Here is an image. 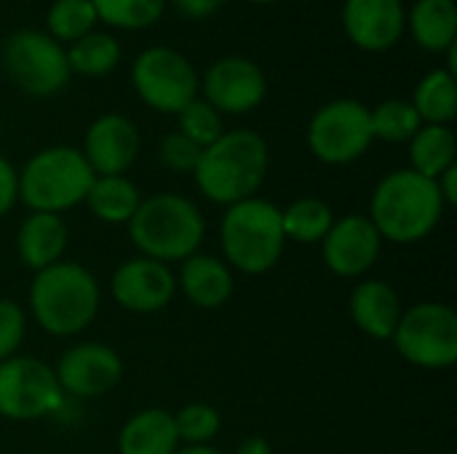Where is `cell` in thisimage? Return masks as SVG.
Listing matches in <instances>:
<instances>
[{
	"label": "cell",
	"mask_w": 457,
	"mask_h": 454,
	"mask_svg": "<svg viewBox=\"0 0 457 454\" xmlns=\"http://www.w3.org/2000/svg\"><path fill=\"white\" fill-rule=\"evenodd\" d=\"M268 174V144L252 128L225 131L214 144L201 150L193 171L198 190L214 203H238L252 198Z\"/></svg>",
	"instance_id": "6da1fadb"
},
{
	"label": "cell",
	"mask_w": 457,
	"mask_h": 454,
	"mask_svg": "<svg viewBox=\"0 0 457 454\" xmlns=\"http://www.w3.org/2000/svg\"><path fill=\"white\" fill-rule=\"evenodd\" d=\"M445 201L436 179L412 169L391 171L372 193V225L380 238L394 244H415L426 238L442 219Z\"/></svg>",
	"instance_id": "7a4b0ae2"
},
{
	"label": "cell",
	"mask_w": 457,
	"mask_h": 454,
	"mask_svg": "<svg viewBox=\"0 0 457 454\" xmlns=\"http://www.w3.org/2000/svg\"><path fill=\"white\" fill-rule=\"evenodd\" d=\"M134 246L155 262L187 260L198 252L206 222L198 206L177 193H161L139 203L129 219Z\"/></svg>",
	"instance_id": "3957f363"
},
{
	"label": "cell",
	"mask_w": 457,
	"mask_h": 454,
	"mask_svg": "<svg viewBox=\"0 0 457 454\" xmlns=\"http://www.w3.org/2000/svg\"><path fill=\"white\" fill-rule=\"evenodd\" d=\"M29 308L46 332L70 337L86 329L99 310L96 278L75 262L43 268L29 286Z\"/></svg>",
	"instance_id": "277c9868"
},
{
	"label": "cell",
	"mask_w": 457,
	"mask_h": 454,
	"mask_svg": "<svg viewBox=\"0 0 457 454\" xmlns=\"http://www.w3.org/2000/svg\"><path fill=\"white\" fill-rule=\"evenodd\" d=\"M96 174L75 147H46L19 174V198L32 211L59 214L86 201Z\"/></svg>",
	"instance_id": "5b68a950"
},
{
	"label": "cell",
	"mask_w": 457,
	"mask_h": 454,
	"mask_svg": "<svg viewBox=\"0 0 457 454\" xmlns=\"http://www.w3.org/2000/svg\"><path fill=\"white\" fill-rule=\"evenodd\" d=\"M222 252L230 265L257 276L270 270L284 252L281 209L262 198H246L228 209L222 217Z\"/></svg>",
	"instance_id": "8992f818"
},
{
	"label": "cell",
	"mask_w": 457,
	"mask_h": 454,
	"mask_svg": "<svg viewBox=\"0 0 457 454\" xmlns=\"http://www.w3.org/2000/svg\"><path fill=\"white\" fill-rule=\"evenodd\" d=\"M0 64L8 80L35 99L59 94L72 78L64 45L43 29L11 32L3 43Z\"/></svg>",
	"instance_id": "52a82bcc"
},
{
	"label": "cell",
	"mask_w": 457,
	"mask_h": 454,
	"mask_svg": "<svg viewBox=\"0 0 457 454\" xmlns=\"http://www.w3.org/2000/svg\"><path fill=\"white\" fill-rule=\"evenodd\" d=\"M137 96L155 112L177 115L201 91V75L193 62L171 45H150L131 64Z\"/></svg>",
	"instance_id": "ba28073f"
},
{
	"label": "cell",
	"mask_w": 457,
	"mask_h": 454,
	"mask_svg": "<svg viewBox=\"0 0 457 454\" xmlns=\"http://www.w3.org/2000/svg\"><path fill=\"white\" fill-rule=\"evenodd\" d=\"M370 107L359 99H332L321 104L308 123L311 153L329 166L359 161L372 144Z\"/></svg>",
	"instance_id": "9c48e42d"
},
{
	"label": "cell",
	"mask_w": 457,
	"mask_h": 454,
	"mask_svg": "<svg viewBox=\"0 0 457 454\" xmlns=\"http://www.w3.org/2000/svg\"><path fill=\"white\" fill-rule=\"evenodd\" d=\"M396 351L420 369H447L457 361V313L442 302L410 308L394 332Z\"/></svg>",
	"instance_id": "30bf717a"
},
{
	"label": "cell",
	"mask_w": 457,
	"mask_h": 454,
	"mask_svg": "<svg viewBox=\"0 0 457 454\" xmlns=\"http://www.w3.org/2000/svg\"><path fill=\"white\" fill-rule=\"evenodd\" d=\"M62 388L48 364L19 356L0 364V415L8 420H37L59 409Z\"/></svg>",
	"instance_id": "8fae6325"
},
{
	"label": "cell",
	"mask_w": 457,
	"mask_h": 454,
	"mask_svg": "<svg viewBox=\"0 0 457 454\" xmlns=\"http://www.w3.org/2000/svg\"><path fill=\"white\" fill-rule=\"evenodd\" d=\"M201 91L220 115H246L265 102L268 78L254 59L230 54L206 67Z\"/></svg>",
	"instance_id": "7c38bea8"
},
{
	"label": "cell",
	"mask_w": 457,
	"mask_h": 454,
	"mask_svg": "<svg viewBox=\"0 0 457 454\" xmlns=\"http://www.w3.org/2000/svg\"><path fill=\"white\" fill-rule=\"evenodd\" d=\"M340 21L356 48L383 54L407 35V5L404 0H343Z\"/></svg>",
	"instance_id": "4fadbf2b"
},
{
	"label": "cell",
	"mask_w": 457,
	"mask_h": 454,
	"mask_svg": "<svg viewBox=\"0 0 457 454\" xmlns=\"http://www.w3.org/2000/svg\"><path fill=\"white\" fill-rule=\"evenodd\" d=\"M380 233L364 214L343 217L340 222H332L329 233L321 241L324 262L327 268L340 278H356L364 276L380 254Z\"/></svg>",
	"instance_id": "5bb4252c"
},
{
	"label": "cell",
	"mask_w": 457,
	"mask_h": 454,
	"mask_svg": "<svg viewBox=\"0 0 457 454\" xmlns=\"http://www.w3.org/2000/svg\"><path fill=\"white\" fill-rule=\"evenodd\" d=\"M80 153L96 177H120L139 155V131L120 112L99 115L88 126Z\"/></svg>",
	"instance_id": "9a60e30c"
},
{
	"label": "cell",
	"mask_w": 457,
	"mask_h": 454,
	"mask_svg": "<svg viewBox=\"0 0 457 454\" xmlns=\"http://www.w3.org/2000/svg\"><path fill=\"white\" fill-rule=\"evenodd\" d=\"M123 364L118 353L99 343H83L70 348L59 367H56V383L62 393H72L80 399H94L107 391H112L120 380Z\"/></svg>",
	"instance_id": "2e32d148"
},
{
	"label": "cell",
	"mask_w": 457,
	"mask_h": 454,
	"mask_svg": "<svg viewBox=\"0 0 457 454\" xmlns=\"http://www.w3.org/2000/svg\"><path fill=\"white\" fill-rule=\"evenodd\" d=\"M177 281L163 262L139 257L123 262L112 276V297L131 313H155L171 302Z\"/></svg>",
	"instance_id": "e0dca14e"
},
{
	"label": "cell",
	"mask_w": 457,
	"mask_h": 454,
	"mask_svg": "<svg viewBox=\"0 0 457 454\" xmlns=\"http://www.w3.org/2000/svg\"><path fill=\"white\" fill-rule=\"evenodd\" d=\"M351 316L364 334L391 340L402 318L399 294L386 281H364L351 294Z\"/></svg>",
	"instance_id": "ac0fdd59"
},
{
	"label": "cell",
	"mask_w": 457,
	"mask_h": 454,
	"mask_svg": "<svg viewBox=\"0 0 457 454\" xmlns=\"http://www.w3.org/2000/svg\"><path fill=\"white\" fill-rule=\"evenodd\" d=\"M67 246V225L48 211H32L16 235V249H19V260L32 268V270H43L59 262V257L64 254Z\"/></svg>",
	"instance_id": "d6986e66"
},
{
	"label": "cell",
	"mask_w": 457,
	"mask_h": 454,
	"mask_svg": "<svg viewBox=\"0 0 457 454\" xmlns=\"http://www.w3.org/2000/svg\"><path fill=\"white\" fill-rule=\"evenodd\" d=\"M407 32L428 54H447L457 45L455 0H415L407 8Z\"/></svg>",
	"instance_id": "ffe728a7"
},
{
	"label": "cell",
	"mask_w": 457,
	"mask_h": 454,
	"mask_svg": "<svg viewBox=\"0 0 457 454\" xmlns=\"http://www.w3.org/2000/svg\"><path fill=\"white\" fill-rule=\"evenodd\" d=\"M179 286L193 305L212 310L225 305L228 297L233 294V276L222 260L195 252L182 262Z\"/></svg>",
	"instance_id": "44dd1931"
},
{
	"label": "cell",
	"mask_w": 457,
	"mask_h": 454,
	"mask_svg": "<svg viewBox=\"0 0 457 454\" xmlns=\"http://www.w3.org/2000/svg\"><path fill=\"white\" fill-rule=\"evenodd\" d=\"M120 454H174L179 450V433L174 415L166 409H145L134 415L118 439Z\"/></svg>",
	"instance_id": "7402d4cb"
},
{
	"label": "cell",
	"mask_w": 457,
	"mask_h": 454,
	"mask_svg": "<svg viewBox=\"0 0 457 454\" xmlns=\"http://www.w3.org/2000/svg\"><path fill=\"white\" fill-rule=\"evenodd\" d=\"M412 107L428 126H450L457 115V80L445 67H436L415 86Z\"/></svg>",
	"instance_id": "603a6c76"
},
{
	"label": "cell",
	"mask_w": 457,
	"mask_h": 454,
	"mask_svg": "<svg viewBox=\"0 0 457 454\" xmlns=\"http://www.w3.org/2000/svg\"><path fill=\"white\" fill-rule=\"evenodd\" d=\"M457 142L450 126H428L423 123L418 134L410 139V161L412 171L439 179L450 166H455Z\"/></svg>",
	"instance_id": "cb8c5ba5"
},
{
	"label": "cell",
	"mask_w": 457,
	"mask_h": 454,
	"mask_svg": "<svg viewBox=\"0 0 457 454\" xmlns=\"http://www.w3.org/2000/svg\"><path fill=\"white\" fill-rule=\"evenodd\" d=\"M67 64L72 75L80 78H104L110 75L120 62V43L112 32H88L86 37L70 43L67 48Z\"/></svg>",
	"instance_id": "d4e9b609"
},
{
	"label": "cell",
	"mask_w": 457,
	"mask_h": 454,
	"mask_svg": "<svg viewBox=\"0 0 457 454\" xmlns=\"http://www.w3.org/2000/svg\"><path fill=\"white\" fill-rule=\"evenodd\" d=\"M86 203L102 222L118 225L134 217L142 198H139L137 185L120 174V177H96L86 195Z\"/></svg>",
	"instance_id": "484cf974"
},
{
	"label": "cell",
	"mask_w": 457,
	"mask_h": 454,
	"mask_svg": "<svg viewBox=\"0 0 457 454\" xmlns=\"http://www.w3.org/2000/svg\"><path fill=\"white\" fill-rule=\"evenodd\" d=\"M332 222H335L332 209L319 198L295 201L287 211H281L284 238H292L297 244H319V241H324Z\"/></svg>",
	"instance_id": "4316f807"
},
{
	"label": "cell",
	"mask_w": 457,
	"mask_h": 454,
	"mask_svg": "<svg viewBox=\"0 0 457 454\" xmlns=\"http://www.w3.org/2000/svg\"><path fill=\"white\" fill-rule=\"evenodd\" d=\"M96 24L99 19L91 0H54L46 13V32L62 45L86 37L96 29Z\"/></svg>",
	"instance_id": "83f0119b"
},
{
	"label": "cell",
	"mask_w": 457,
	"mask_h": 454,
	"mask_svg": "<svg viewBox=\"0 0 457 454\" xmlns=\"http://www.w3.org/2000/svg\"><path fill=\"white\" fill-rule=\"evenodd\" d=\"M372 136L383 142H410L418 128L423 126L420 115L415 112L410 99H386L375 110H370Z\"/></svg>",
	"instance_id": "f1b7e54d"
},
{
	"label": "cell",
	"mask_w": 457,
	"mask_h": 454,
	"mask_svg": "<svg viewBox=\"0 0 457 454\" xmlns=\"http://www.w3.org/2000/svg\"><path fill=\"white\" fill-rule=\"evenodd\" d=\"M96 19L115 29H147L163 11L166 0H91Z\"/></svg>",
	"instance_id": "f546056e"
},
{
	"label": "cell",
	"mask_w": 457,
	"mask_h": 454,
	"mask_svg": "<svg viewBox=\"0 0 457 454\" xmlns=\"http://www.w3.org/2000/svg\"><path fill=\"white\" fill-rule=\"evenodd\" d=\"M177 118H179V126H177V131L182 134V136H187L193 144H198L201 150H206L209 144H214L222 134H225V128H222V115L206 102V99H193L187 107H182L179 112H177Z\"/></svg>",
	"instance_id": "4dcf8cb0"
},
{
	"label": "cell",
	"mask_w": 457,
	"mask_h": 454,
	"mask_svg": "<svg viewBox=\"0 0 457 454\" xmlns=\"http://www.w3.org/2000/svg\"><path fill=\"white\" fill-rule=\"evenodd\" d=\"M174 425L179 439L187 444H206L220 431V415L209 404H187L179 415H174Z\"/></svg>",
	"instance_id": "1f68e13d"
},
{
	"label": "cell",
	"mask_w": 457,
	"mask_h": 454,
	"mask_svg": "<svg viewBox=\"0 0 457 454\" xmlns=\"http://www.w3.org/2000/svg\"><path fill=\"white\" fill-rule=\"evenodd\" d=\"M161 163L171 171H182V174H193L201 158V147L193 144L187 136H182L179 131H171L161 139Z\"/></svg>",
	"instance_id": "d6a6232c"
},
{
	"label": "cell",
	"mask_w": 457,
	"mask_h": 454,
	"mask_svg": "<svg viewBox=\"0 0 457 454\" xmlns=\"http://www.w3.org/2000/svg\"><path fill=\"white\" fill-rule=\"evenodd\" d=\"M21 337H24V310L11 300H0V364L5 359H13L16 348L21 345Z\"/></svg>",
	"instance_id": "836d02e7"
},
{
	"label": "cell",
	"mask_w": 457,
	"mask_h": 454,
	"mask_svg": "<svg viewBox=\"0 0 457 454\" xmlns=\"http://www.w3.org/2000/svg\"><path fill=\"white\" fill-rule=\"evenodd\" d=\"M19 198V174L16 169L0 155V217L8 214V209Z\"/></svg>",
	"instance_id": "e575fe53"
},
{
	"label": "cell",
	"mask_w": 457,
	"mask_h": 454,
	"mask_svg": "<svg viewBox=\"0 0 457 454\" xmlns=\"http://www.w3.org/2000/svg\"><path fill=\"white\" fill-rule=\"evenodd\" d=\"M166 3H171L187 19H209L225 5V0H166Z\"/></svg>",
	"instance_id": "d590c367"
},
{
	"label": "cell",
	"mask_w": 457,
	"mask_h": 454,
	"mask_svg": "<svg viewBox=\"0 0 457 454\" xmlns=\"http://www.w3.org/2000/svg\"><path fill=\"white\" fill-rule=\"evenodd\" d=\"M436 185H439V193H442V201H445V206L450 203V206H455L457 203V163L455 166H450L439 179H436Z\"/></svg>",
	"instance_id": "8d00e7d4"
},
{
	"label": "cell",
	"mask_w": 457,
	"mask_h": 454,
	"mask_svg": "<svg viewBox=\"0 0 457 454\" xmlns=\"http://www.w3.org/2000/svg\"><path fill=\"white\" fill-rule=\"evenodd\" d=\"M236 454H270V444L265 439H246Z\"/></svg>",
	"instance_id": "74e56055"
},
{
	"label": "cell",
	"mask_w": 457,
	"mask_h": 454,
	"mask_svg": "<svg viewBox=\"0 0 457 454\" xmlns=\"http://www.w3.org/2000/svg\"><path fill=\"white\" fill-rule=\"evenodd\" d=\"M174 454H222V452H217V450H214V447H209V444H187V447L177 450Z\"/></svg>",
	"instance_id": "f35d334b"
},
{
	"label": "cell",
	"mask_w": 457,
	"mask_h": 454,
	"mask_svg": "<svg viewBox=\"0 0 457 454\" xmlns=\"http://www.w3.org/2000/svg\"><path fill=\"white\" fill-rule=\"evenodd\" d=\"M246 3H254V5H273V3H281V0H246Z\"/></svg>",
	"instance_id": "ab89813d"
}]
</instances>
